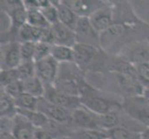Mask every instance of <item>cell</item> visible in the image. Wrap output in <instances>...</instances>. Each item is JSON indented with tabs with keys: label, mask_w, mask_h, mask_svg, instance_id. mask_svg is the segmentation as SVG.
<instances>
[{
	"label": "cell",
	"mask_w": 149,
	"mask_h": 139,
	"mask_svg": "<svg viewBox=\"0 0 149 139\" xmlns=\"http://www.w3.org/2000/svg\"><path fill=\"white\" fill-rule=\"evenodd\" d=\"M1 12L9 20V29L1 33V44L18 41V33L27 23V9L23 1H1Z\"/></svg>",
	"instance_id": "obj_3"
},
{
	"label": "cell",
	"mask_w": 149,
	"mask_h": 139,
	"mask_svg": "<svg viewBox=\"0 0 149 139\" xmlns=\"http://www.w3.org/2000/svg\"><path fill=\"white\" fill-rule=\"evenodd\" d=\"M142 136L145 139H149V128H146V129L143 131V133H142Z\"/></svg>",
	"instance_id": "obj_34"
},
{
	"label": "cell",
	"mask_w": 149,
	"mask_h": 139,
	"mask_svg": "<svg viewBox=\"0 0 149 139\" xmlns=\"http://www.w3.org/2000/svg\"><path fill=\"white\" fill-rule=\"evenodd\" d=\"M97 118L98 115L85 109L84 106H81L72 111L71 127L77 128V129L99 130L97 125Z\"/></svg>",
	"instance_id": "obj_13"
},
{
	"label": "cell",
	"mask_w": 149,
	"mask_h": 139,
	"mask_svg": "<svg viewBox=\"0 0 149 139\" xmlns=\"http://www.w3.org/2000/svg\"><path fill=\"white\" fill-rule=\"evenodd\" d=\"M121 108L131 119L146 129L149 128V103L143 96L123 98Z\"/></svg>",
	"instance_id": "obj_4"
},
{
	"label": "cell",
	"mask_w": 149,
	"mask_h": 139,
	"mask_svg": "<svg viewBox=\"0 0 149 139\" xmlns=\"http://www.w3.org/2000/svg\"><path fill=\"white\" fill-rule=\"evenodd\" d=\"M18 73L20 81H25L35 75V61H22L18 68Z\"/></svg>",
	"instance_id": "obj_25"
},
{
	"label": "cell",
	"mask_w": 149,
	"mask_h": 139,
	"mask_svg": "<svg viewBox=\"0 0 149 139\" xmlns=\"http://www.w3.org/2000/svg\"><path fill=\"white\" fill-rule=\"evenodd\" d=\"M44 97L53 104L62 107L70 111H73L81 106L80 96H71L58 91L53 85L45 86V93Z\"/></svg>",
	"instance_id": "obj_10"
},
{
	"label": "cell",
	"mask_w": 149,
	"mask_h": 139,
	"mask_svg": "<svg viewBox=\"0 0 149 139\" xmlns=\"http://www.w3.org/2000/svg\"><path fill=\"white\" fill-rule=\"evenodd\" d=\"M138 79L145 88H149V62L137 64L134 66Z\"/></svg>",
	"instance_id": "obj_29"
},
{
	"label": "cell",
	"mask_w": 149,
	"mask_h": 139,
	"mask_svg": "<svg viewBox=\"0 0 149 139\" xmlns=\"http://www.w3.org/2000/svg\"><path fill=\"white\" fill-rule=\"evenodd\" d=\"M17 81H20L17 69L4 70L1 71V73H0V84H1V87H5Z\"/></svg>",
	"instance_id": "obj_28"
},
{
	"label": "cell",
	"mask_w": 149,
	"mask_h": 139,
	"mask_svg": "<svg viewBox=\"0 0 149 139\" xmlns=\"http://www.w3.org/2000/svg\"><path fill=\"white\" fill-rule=\"evenodd\" d=\"M18 113L26 118L35 129H47L51 122L44 113L40 112L39 110H18Z\"/></svg>",
	"instance_id": "obj_17"
},
{
	"label": "cell",
	"mask_w": 149,
	"mask_h": 139,
	"mask_svg": "<svg viewBox=\"0 0 149 139\" xmlns=\"http://www.w3.org/2000/svg\"><path fill=\"white\" fill-rule=\"evenodd\" d=\"M65 4L76 13L78 17L89 18L97 9L106 6L107 1L101 0H63Z\"/></svg>",
	"instance_id": "obj_14"
},
{
	"label": "cell",
	"mask_w": 149,
	"mask_h": 139,
	"mask_svg": "<svg viewBox=\"0 0 149 139\" xmlns=\"http://www.w3.org/2000/svg\"><path fill=\"white\" fill-rule=\"evenodd\" d=\"M0 139H16L11 132H1L0 133Z\"/></svg>",
	"instance_id": "obj_32"
},
{
	"label": "cell",
	"mask_w": 149,
	"mask_h": 139,
	"mask_svg": "<svg viewBox=\"0 0 149 139\" xmlns=\"http://www.w3.org/2000/svg\"><path fill=\"white\" fill-rule=\"evenodd\" d=\"M12 133L16 139H34L35 128L26 118L18 113L14 118Z\"/></svg>",
	"instance_id": "obj_15"
},
{
	"label": "cell",
	"mask_w": 149,
	"mask_h": 139,
	"mask_svg": "<svg viewBox=\"0 0 149 139\" xmlns=\"http://www.w3.org/2000/svg\"><path fill=\"white\" fill-rule=\"evenodd\" d=\"M77 43L100 47V34L94 28L89 18L80 17L74 30Z\"/></svg>",
	"instance_id": "obj_8"
},
{
	"label": "cell",
	"mask_w": 149,
	"mask_h": 139,
	"mask_svg": "<svg viewBox=\"0 0 149 139\" xmlns=\"http://www.w3.org/2000/svg\"><path fill=\"white\" fill-rule=\"evenodd\" d=\"M94 28L102 34L114 23V4L109 2L106 6L97 9L89 17Z\"/></svg>",
	"instance_id": "obj_12"
},
{
	"label": "cell",
	"mask_w": 149,
	"mask_h": 139,
	"mask_svg": "<svg viewBox=\"0 0 149 139\" xmlns=\"http://www.w3.org/2000/svg\"><path fill=\"white\" fill-rule=\"evenodd\" d=\"M15 103L18 110H37L39 98L27 93H22L17 98H15Z\"/></svg>",
	"instance_id": "obj_22"
},
{
	"label": "cell",
	"mask_w": 149,
	"mask_h": 139,
	"mask_svg": "<svg viewBox=\"0 0 149 139\" xmlns=\"http://www.w3.org/2000/svg\"><path fill=\"white\" fill-rule=\"evenodd\" d=\"M58 70L59 63L51 56L35 62V75L45 86L54 85Z\"/></svg>",
	"instance_id": "obj_11"
},
{
	"label": "cell",
	"mask_w": 149,
	"mask_h": 139,
	"mask_svg": "<svg viewBox=\"0 0 149 139\" xmlns=\"http://www.w3.org/2000/svg\"><path fill=\"white\" fill-rule=\"evenodd\" d=\"M81 103L85 109L96 115H103L112 110L121 109V97L111 93L100 90L88 82L81 90Z\"/></svg>",
	"instance_id": "obj_1"
},
{
	"label": "cell",
	"mask_w": 149,
	"mask_h": 139,
	"mask_svg": "<svg viewBox=\"0 0 149 139\" xmlns=\"http://www.w3.org/2000/svg\"><path fill=\"white\" fill-rule=\"evenodd\" d=\"M1 59H0V69L12 70L17 69L22 64V53H20V43L18 41L1 44Z\"/></svg>",
	"instance_id": "obj_9"
},
{
	"label": "cell",
	"mask_w": 149,
	"mask_h": 139,
	"mask_svg": "<svg viewBox=\"0 0 149 139\" xmlns=\"http://www.w3.org/2000/svg\"><path fill=\"white\" fill-rule=\"evenodd\" d=\"M53 4L58 9L59 22L71 30H75L79 18L76 13L65 4L64 1H53Z\"/></svg>",
	"instance_id": "obj_16"
},
{
	"label": "cell",
	"mask_w": 149,
	"mask_h": 139,
	"mask_svg": "<svg viewBox=\"0 0 149 139\" xmlns=\"http://www.w3.org/2000/svg\"><path fill=\"white\" fill-rule=\"evenodd\" d=\"M51 57L55 59L59 64L74 62L73 47L66 45H52L51 48Z\"/></svg>",
	"instance_id": "obj_19"
},
{
	"label": "cell",
	"mask_w": 149,
	"mask_h": 139,
	"mask_svg": "<svg viewBox=\"0 0 149 139\" xmlns=\"http://www.w3.org/2000/svg\"><path fill=\"white\" fill-rule=\"evenodd\" d=\"M66 139H109L107 131L72 128Z\"/></svg>",
	"instance_id": "obj_18"
},
{
	"label": "cell",
	"mask_w": 149,
	"mask_h": 139,
	"mask_svg": "<svg viewBox=\"0 0 149 139\" xmlns=\"http://www.w3.org/2000/svg\"><path fill=\"white\" fill-rule=\"evenodd\" d=\"M35 48H36V43L34 42L20 43V53H22V61H34Z\"/></svg>",
	"instance_id": "obj_27"
},
{
	"label": "cell",
	"mask_w": 149,
	"mask_h": 139,
	"mask_svg": "<svg viewBox=\"0 0 149 139\" xmlns=\"http://www.w3.org/2000/svg\"><path fill=\"white\" fill-rule=\"evenodd\" d=\"M87 84L85 73L74 62L59 64L58 73L53 86L62 93L80 96Z\"/></svg>",
	"instance_id": "obj_2"
},
{
	"label": "cell",
	"mask_w": 149,
	"mask_h": 139,
	"mask_svg": "<svg viewBox=\"0 0 149 139\" xmlns=\"http://www.w3.org/2000/svg\"><path fill=\"white\" fill-rule=\"evenodd\" d=\"M17 114H18V108L16 106V103H15V99L1 90V97H0V116L14 119Z\"/></svg>",
	"instance_id": "obj_20"
},
{
	"label": "cell",
	"mask_w": 149,
	"mask_h": 139,
	"mask_svg": "<svg viewBox=\"0 0 149 139\" xmlns=\"http://www.w3.org/2000/svg\"><path fill=\"white\" fill-rule=\"evenodd\" d=\"M142 139H145V138H143V136H142Z\"/></svg>",
	"instance_id": "obj_35"
},
{
	"label": "cell",
	"mask_w": 149,
	"mask_h": 139,
	"mask_svg": "<svg viewBox=\"0 0 149 139\" xmlns=\"http://www.w3.org/2000/svg\"><path fill=\"white\" fill-rule=\"evenodd\" d=\"M40 10L44 14L45 18L47 19V22L50 24V26L59 22L58 9H56V6L53 4V1H50L48 5H47V6L44 7L43 8H41Z\"/></svg>",
	"instance_id": "obj_26"
},
{
	"label": "cell",
	"mask_w": 149,
	"mask_h": 139,
	"mask_svg": "<svg viewBox=\"0 0 149 139\" xmlns=\"http://www.w3.org/2000/svg\"><path fill=\"white\" fill-rule=\"evenodd\" d=\"M27 9V8H26ZM27 23L33 27L38 28H48L50 24L47 22L44 14L38 8H28L27 9Z\"/></svg>",
	"instance_id": "obj_23"
},
{
	"label": "cell",
	"mask_w": 149,
	"mask_h": 139,
	"mask_svg": "<svg viewBox=\"0 0 149 139\" xmlns=\"http://www.w3.org/2000/svg\"><path fill=\"white\" fill-rule=\"evenodd\" d=\"M1 90L4 91L7 95L9 96H11L12 98H17L19 96H20L24 93L23 89V83L22 81H17L14 82V83L10 84L5 87H1Z\"/></svg>",
	"instance_id": "obj_31"
},
{
	"label": "cell",
	"mask_w": 149,
	"mask_h": 139,
	"mask_svg": "<svg viewBox=\"0 0 149 139\" xmlns=\"http://www.w3.org/2000/svg\"><path fill=\"white\" fill-rule=\"evenodd\" d=\"M109 139H142V133L133 132L123 127H118L107 131Z\"/></svg>",
	"instance_id": "obj_24"
},
{
	"label": "cell",
	"mask_w": 149,
	"mask_h": 139,
	"mask_svg": "<svg viewBox=\"0 0 149 139\" xmlns=\"http://www.w3.org/2000/svg\"><path fill=\"white\" fill-rule=\"evenodd\" d=\"M37 110L44 113L50 121L71 127V115H72V111L66 110L64 108L59 107L58 105H55L53 103L47 100L45 97L39 98Z\"/></svg>",
	"instance_id": "obj_7"
},
{
	"label": "cell",
	"mask_w": 149,
	"mask_h": 139,
	"mask_svg": "<svg viewBox=\"0 0 149 139\" xmlns=\"http://www.w3.org/2000/svg\"><path fill=\"white\" fill-rule=\"evenodd\" d=\"M143 96L145 97V98L146 99V101L149 103V88H146L145 89V92H143Z\"/></svg>",
	"instance_id": "obj_33"
},
{
	"label": "cell",
	"mask_w": 149,
	"mask_h": 139,
	"mask_svg": "<svg viewBox=\"0 0 149 139\" xmlns=\"http://www.w3.org/2000/svg\"><path fill=\"white\" fill-rule=\"evenodd\" d=\"M24 93L32 95L37 98L44 97L45 93V85L43 84L37 76H33L32 78L22 81Z\"/></svg>",
	"instance_id": "obj_21"
},
{
	"label": "cell",
	"mask_w": 149,
	"mask_h": 139,
	"mask_svg": "<svg viewBox=\"0 0 149 139\" xmlns=\"http://www.w3.org/2000/svg\"><path fill=\"white\" fill-rule=\"evenodd\" d=\"M115 56L132 65L149 62V39L135 41L123 47Z\"/></svg>",
	"instance_id": "obj_5"
},
{
	"label": "cell",
	"mask_w": 149,
	"mask_h": 139,
	"mask_svg": "<svg viewBox=\"0 0 149 139\" xmlns=\"http://www.w3.org/2000/svg\"><path fill=\"white\" fill-rule=\"evenodd\" d=\"M51 48H52V45H50L48 43L45 42L36 43V48H35V54H34L35 62L51 56Z\"/></svg>",
	"instance_id": "obj_30"
},
{
	"label": "cell",
	"mask_w": 149,
	"mask_h": 139,
	"mask_svg": "<svg viewBox=\"0 0 149 139\" xmlns=\"http://www.w3.org/2000/svg\"><path fill=\"white\" fill-rule=\"evenodd\" d=\"M43 42L50 45H59L73 47L77 41L74 31L58 22L51 25L47 29V35Z\"/></svg>",
	"instance_id": "obj_6"
}]
</instances>
